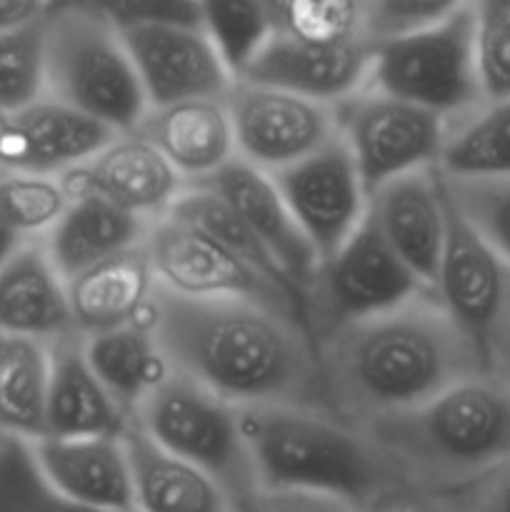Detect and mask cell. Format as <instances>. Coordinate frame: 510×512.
Instances as JSON below:
<instances>
[{
  "mask_svg": "<svg viewBox=\"0 0 510 512\" xmlns=\"http://www.w3.org/2000/svg\"><path fill=\"white\" fill-rule=\"evenodd\" d=\"M148 320L173 373L233 408L330 413L303 320L250 300H193L163 288Z\"/></svg>",
  "mask_w": 510,
  "mask_h": 512,
  "instance_id": "1",
  "label": "cell"
},
{
  "mask_svg": "<svg viewBox=\"0 0 510 512\" xmlns=\"http://www.w3.org/2000/svg\"><path fill=\"white\" fill-rule=\"evenodd\" d=\"M318 350L325 405L353 428L428 403L485 373L470 340L433 293L348 325Z\"/></svg>",
  "mask_w": 510,
  "mask_h": 512,
  "instance_id": "2",
  "label": "cell"
},
{
  "mask_svg": "<svg viewBox=\"0 0 510 512\" xmlns=\"http://www.w3.org/2000/svg\"><path fill=\"white\" fill-rule=\"evenodd\" d=\"M358 430L395 485L448 498L510 463V385L490 373L470 375Z\"/></svg>",
  "mask_w": 510,
  "mask_h": 512,
  "instance_id": "3",
  "label": "cell"
},
{
  "mask_svg": "<svg viewBox=\"0 0 510 512\" xmlns=\"http://www.w3.org/2000/svg\"><path fill=\"white\" fill-rule=\"evenodd\" d=\"M260 488L338 495L365 508L395 480L345 420L310 408L238 410Z\"/></svg>",
  "mask_w": 510,
  "mask_h": 512,
  "instance_id": "4",
  "label": "cell"
},
{
  "mask_svg": "<svg viewBox=\"0 0 510 512\" xmlns=\"http://www.w3.org/2000/svg\"><path fill=\"white\" fill-rule=\"evenodd\" d=\"M45 95L115 135L135 133L148 100L118 25L100 3H53L45 23Z\"/></svg>",
  "mask_w": 510,
  "mask_h": 512,
  "instance_id": "5",
  "label": "cell"
},
{
  "mask_svg": "<svg viewBox=\"0 0 510 512\" xmlns=\"http://www.w3.org/2000/svg\"><path fill=\"white\" fill-rule=\"evenodd\" d=\"M368 88L455 120L483 103L475 68L473 3H455L440 20L373 50Z\"/></svg>",
  "mask_w": 510,
  "mask_h": 512,
  "instance_id": "6",
  "label": "cell"
},
{
  "mask_svg": "<svg viewBox=\"0 0 510 512\" xmlns=\"http://www.w3.org/2000/svg\"><path fill=\"white\" fill-rule=\"evenodd\" d=\"M160 448L188 460L215 480L235 508L260 490L238 408L173 373L133 418Z\"/></svg>",
  "mask_w": 510,
  "mask_h": 512,
  "instance_id": "7",
  "label": "cell"
},
{
  "mask_svg": "<svg viewBox=\"0 0 510 512\" xmlns=\"http://www.w3.org/2000/svg\"><path fill=\"white\" fill-rule=\"evenodd\" d=\"M428 293L385 245L370 218L330 258L320 260L303 295V323L313 343Z\"/></svg>",
  "mask_w": 510,
  "mask_h": 512,
  "instance_id": "8",
  "label": "cell"
},
{
  "mask_svg": "<svg viewBox=\"0 0 510 512\" xmlns=\"http://www.w3.org/2000/svg\"><path fill=\"white\" fill-rule=\"evenodd\" d=\"M338 135L365 190L375 193L403 175L438 165L448 120L365 85L335 105Z\"/></svg>",
  "mask_w": 510,
  "mask_h": 512,
  "instance_id": "9",
  "label": "cell"
},
{
  "mask_svg": "<svg viewBox=\"0 0 510 512\" xmlns=\"http://www.w3.org/2000/svg\"><path fill=\"white\" fill-rule=\"evenodd\" d=\"M145 250L158 288L168 293L193 300H250L303 320L298 295L260 278L248 265L180 220L168 215L155 220L145 238Z\"/></svg>",
  "mask_w": 510,
  "mask_h": 512,
  "instance_id": "10",
  "label": "cell"
},
{
  "mask_svg": "<svg viewBox=\"0 0 510 512\" xmlns=\"http://www.w3.org/2000/svg\"><path fill=\"white\" fill-rule=\"evenodd\" d=\"M225 105L233 123L238 160L268 175L310 158L338 138L335 105L288 90L238 80Z\"/></svg>",
  "mask_w": 510,
  "mask_h": 512,
  "instance_id": "11",
  "label": "cell"
},
{
  "mask_svg": "<svg viewBox=\"0 0 510 512\" xmlns=\"http://www.w3.org/2000/svg\"><path fill=\"white\" fill-rule=\"evenodd\" d=\"M445 190V188H443ZM445 245L440 255L435 298L470 340L488 373L490 348L510 298V268L470 228L445 195Z\"/></svg>",
  "mask_w": 510,
  "mask_h": 512,
  "instance_id": "12",
  "label": "cell"
},
{
  "mask_svg": "<svg viewBox=\"0 0 510 512\" xmlns=\"http://www.w3.org/2000/svg\"><path fill=\"white\" fill-rule=\"evenodd\" d=\"M270 178L320 260L353 238L368 218L370 195L340 135Z\"/></svg>",
  "mask_w": 510,
  "mask_h": 512,
  "instance_id": "13",
  "label": "cell"
},
{
  "mask_svg": "<svg viewBox=\"0 0 510 512\" xmlns=\"http://www.w3.org/2000/svg\"><path fill=\"white\" fill-rule=\"evenodd\" d=\"M118 30L148 110L188 100L228 98L235 80L203 25L133 23L118 25Z\"/></svg>",
  "mask_w": 510,
  "mask_h": 512,
  "instance_id": "14",
  "label": "cell"
},
{
  "mask_svg": "<svg viewBox=\"0 0 510 512\" xmlns=\"http://www.w3.org/2000/svg\"><path fill=\"white\" fill-rule=\"evenodd\" d=\"M370 38L323 43L270 33L240 80L288 90L325 105H340L365 88L373 65Z\"/></svg>",
  "mask_w": 510,
  "mask_h": 512,
  "instance_id": "15",
  "label": "cell"
},
{
  "mask_svg": "<svg viewBox=\"0 0 510 512\" xmlns=\"http://www.w3.org/2000/svg\"><path fill=\"white\" fill-rule=\"evenodd\" d=\"M368 218L420 288L433 293L448 225L438 170L403 175L370 193Z\"/></svg>",
  "mask_w": 510,
  "mask_h": 512,
  "instance_id": "16",
  "label": "cell"
},
{
  "mask_svg": "<svg viewBox=\"0 0 510 512\" xmlns=\"http://www.w3.org/2000/svg\"><path fill=\"white\" fill-rule=\"evenodd\" d=\"M68 195H95L138 218H165L185 183L140 135H115L88 163L60 178Z\"/></svg>",
  "mask_w": 510,
  "mask_h": 512,
  "instance_id": "17",
  "label": "cell"
},
{
  "mask_svg": "<svg viewBox=\"0 0 510 512\" xmlns=\"http://www.w3.org/2000/svg\"><path fill=\"white\" fill-rule=\"evenodd\" d=\"M115 138L88 115L48 98L8 115L0 135V170L63 178Z\"/></svg>",
  "mask_w": 510,
  "mask_h": 512,
  "instance_id": "18",
  "label": "cell"
},
{
  "mask_svg": "<svg viewBox=\"0 0 510 512\" xmlns=\"http://www.w3.org/2000/svg\"><path fill=\"white\" fill-rule=\"evenodd\" d=\"M198 185L223 198L238 213V218L263 243V248L268 250L303 303V295L318 270L320 258L300 233L273 178L235 158L233 163Z\"/></svg>",
  "mask_w": 510,
  "mask_h": 512,
  "instance_id": "19",
  "label": "cell"
},
{
  "mask_svg": "<svg viewBox=\"0 0 510 512\" xmlns=\"http://www.w3.org/2000/svg\"><path fill=\"white\" fill-rule=\"evenodd\" d=\"M135 135L153 145L185 185H198L238 158L225 98L150 108Z\"/></svg>",
  "mask_w": 510,
  "mask_h": 512,
  "instance_id": "20",
  "label": "cell"
},
{
  "mask_svg": "<svg viewBox=\"0 0 510 512\" xmlns=\"http://www.w3.org/2000/svg\"><path fill=\"white\" fill-rule=\"evenodd\" d=\"M40 475L65 498L108 512H135L123 438H43L28 443Z\"/></svg>",
  "mask_w": 510,
  "mask_h": 512,
  "instance_id": "21",
  "label": "cell"
},
{
  "mask_svg": "<svg viewBox=\"0 0 510 512\" xmlns=\"http://www.w3.org/2000/svg\"><path fill=\"white\" fill-rule=\"evenodd\" d=\"M73 330L68 283L43 240H28L0 265V335L53 343Z\"/></svg>",
  "mask_w": 510,
  "mask_h": 512,
  "instance_id": "22",
  "label": "cell"
},
{
  "mask_svg": "<svg viewBox=\"0 0 510 512\" xmlns=\"http://www.w3.org/2000/svg\"><path fill=\"white\" fill-rule=\"evenodd\" d=\"M155 290L158 280L145 243L95 265L88 273L68 280L75 333L93 338L148 323Z\"/></svg>",
  "mask_w": 510,
  "mask_h": 512,
  "instance_id": "23",
  "label": "cell"
},
{
  "mask_svg": "<svg viewBox=\"0 0 510 512\" xmlns=\"http://www.w3.org/2000/svg\"><path fill=\"white\" fill-rule=\"evenodd\" d=\"M128 425L90 368L83 335L53 340L45 438H123Z\"/></svg>",
  "mask_w": 510,
  "mask_h": 512,
  "instance_id": "24",
  "label": "cell"
},
{
  "mask_svg": "<svg viewBox=\"0 0 510 512\" xmlns=\"http://www.w3.org/2000/svg\"><path fill=\"white\" fill-rule=\"evenodd\" d=\"M150 220L130 215L95 195H73L58 223L43 235V245L65 283L95 265L145 243Z\"/></svg>",
  "mask_w": 510,
  "mask_h": 512,
  "instance_id": "25",
  "label": "cell"
},
{
  "mask_svg": "<svg viewBox=\"0 0 510 512\" xmlns=\"http://www.w3.org/2000/svg\"><path fill=\"white\" fill-rule=\"evenodd\" d=\"M135 512H238L230 495L188 460L160 448L143 428L123 435Z\"/></svg>",
  "mask_w": 510,
  "mask_h": 512,
  "instance_id": "26",
  "label": "cell"
},
{
  "mask_svg": "<svg viewBox=\"0 0 510 512\" xmlns=\"http://www.w3.org/2000/svg\"><path fill=\"white\" fill-rule=\"evenodd\" d=\"M85 355L100 385L130 423L145 400L173 375L150 320L85 338Z\"/></svg>",
  "mask_w": 510,
  "mask_h": 512,
  "instance_id": "27",
  "label": "cell"
},
{
  "mask_svg": "<svg viewBox=\"0 0 510 512\" xmlns=\"http://www.w3.org/2000/svg\"><path fill=\"white\" fill-rule=\"evenodd\" d=\"M50 343L0 335V433L20 443L45 438Z\"/></svg>",
  "mask_w": 510,
  "mask_h": 512,
  "instance_id": "28",
  "label": "cell"
},
{
  "mask_svg": "<svg viewBox=\"0 0 510 512\" xmlns=\"http://www.w3.org/2000/svg\"><path fill=\"white\" fill-rule=\"evenodd\" d=\"M435 170L450 180L510 178V100L450 120Z\"/></svg>",
  "mask_w": 510,
  "mask_h": 512,
  "instance_id": "29",
  "label": "cell"
},
{
  "mask_svg": "<svg viewBox=\"0 0 510 512\" xmlns=\"http://www.w3.org/2000/svg\"><path fill=\"white\" fill-rule=\"evenodd\" d=\"M168 218H175L180 220V223L190 225L193 230L203 233L205 238L213 240L215 245H220L225 253L233 255L235 260L248 265V268L253 270V273H258L260 278L270 280V283L280 285V288L298 295L290 288V283L285 280V275L280 273V268L275 265V260L270 258L268 250L263 248V243L255 238L253 230L238 218V213H235L223 198H218V195L210 193V190L200 188V185H185L183 193L175 198L173 208L168 210Z\"/></svg>",
  "mask_w": 510,
  "mask_h": 512,
  "instance_id": "30",
  "label": "cell"
},
{
  "mask_svg": "<svg viewBox=\"0 0 510 512\" xmlns=\"http://www.w3.org/2000/svg\"><path fill=\"white\" fill-rule=\"evenodd\" d=\"M203 28L220 60L238 83L248 65L273 33L268 3L258 0H215L203 3Z\"/></svg>",
  "mask_w": 510,
  "mask_h": 512,
  "instance_id": "31",
  "label": "cell"
},
{
  "mask_svg": "<svg viewBox=\"0 0 510 512\" xmlns=\"http://www.w3.org/2000/svg\"><path fill=\"white\" fill-rule=\"evenodd\" d=\"M48 13L35 20L33 25L0 35V110L3 113H20L45 98V23H48Z\"/></svg>",
  "mask_w": 510,
  "mask_h": 512,
  "instance_id": "32",
  "label": "cell"
},
{
  "mask_svg": "<svg viewBox=\"0 0 510 512\" xmlns=\"http://www.w3.org/2000/svg\"><path fill=\"white\" fill-rule=\"evenodd\" d=\"M275 33L300 40H345L370 38L365 28V0H275L268 3Z\"/></svg>",
  "mask_w": 510,
  "mask_h": 512,
  "instance_id": "33",
  "label": "cell"
},
{
  "mask_svg": "<svg viewBox=\"0 0 510 512\" xmlns=\"http://www.w3.org/2000/svg\"><path fill=\"white\" fill-rule=\"evenodd\" d=\"M440 180L450 205L510 268V178Z\"/></svg>",
  "mask_w": 510,
  "mask_h": 512,
  "instance_id": "34",
  "label": "cell"
},
{
  "mask_svg": "<svg viewBox=\"0 0 510 512\" xmlns=\"http://www.w3.org/2000/svg\"><path fill=\"white\" fill-rule=\"evenodd\" d=\"M473 45L483 103L510 100V0L473 3Z\"/></svg>",
  "mask_w": 510,
  "mask_h": 512,
  "instance_id": "35",
  "label": "cell"
},
{
  "mask_svg": "<svg viewBox=\"0 0 510 512\" xmlns=\"http://www.w3.org/2000/svg\"><path fill=\"white\" fill-rule=\"evenodd\" d=\"M0 512H108L65 498L40 475L28 443L10 440L0 465Z\"/></svg>",
  "mask_w": 510,
  "mask_h": 512,
  "instance_id": "36",
  "label": "cell"
},
{
  "mask_svg": "<svg viewBox=\"0 0 510 512\" xmlns=\"http://www.w3.org/2000/svg\"><path fill=\"white\" fill-rule=\"evenodd\" d=\"M0 200L25 240L43 238L63 210L68 208L70 195L60 178H38V175H20L0 170Z\"/></svg>",
  "mask_w": 510,
  "mask_h": 512,
  "instance_id": "37",
  "label": "cell"
},
{
  "mask_svg": "<svg viewBox=\"0 0 510 512\" xmlns=\"http://www.w3.org/2000/svg\"><path fill=\"white\" fill-rule=\"evenodd\" d=\"M453 5L455 0H365V28L378 45L428 28Z\"/></svg>",
  "mask_w": 510,
  "mask_h": 512,
  "instance_id": "38",
  "label": "cell"
},
{
  "mask_svg": "<svg viewBox=\"0 0 510 512\" xmlns=\"http://www.w3.org/2000/svg\"><path fill=\"white\" fill-rule=\"evenodd\" d=\"M238 512H360V508L338 495L260 488Z\"/></svg>",
  "mask_w": 510,
  "mask_h": 512,
  "instance_id": "39",
  "label": "cell"
},
{
  "mask_svg": "<svg viewBox=\"0 0 510 512\" xmlns=\"http://www.w3.org/2000/svg\"><path fill=\"white\" fill-rule=\"evenodd\" d=\"M435 503L443 512H510V463L480 483L448 498H438Z\"/></svg>",
  "mask_w": 510,
  "mask_h": 512,
  "instance_id": "40",
  "label": "cell"
},
{
  "mask_svg": "<svg viewBox=\"0 0 510 512\" xmlns=\"http://www.w3.org/2000/svg\"><path fill=\"white\" fill-rule=\"evenodd\" d=\"M360 512H443L440 505L435 503L433 498H425V495L415 493V490L408 488H395L385 490L380 493L378 498L370 500L365 508H360Z\"/></svg>",
  "mask_w": 510,
  "mask_h": 512,
  "instance_id": "41",
  "label": "cell"
},
{
  "mask_svg": "<svg viewBox=\"0 0 510 512\" xmlns=\"http://www.w3.org/2000/svg\"><path fill=\"white\" fill-rule=\"evenodd\" d=\"M53 3H33V0H0V35L33 25L43 18Z\"/></svg>",
  "mask_w": 510,
  "mask_h": 512,
  "instance_id": "42",
  "label": "cell"
},
{
  "mask_svg": "<svg viewBox=\"0 0 510 512\" xmlns=\"http://www.w3.org/2000/svg\"><path fill=\"white\" fill-rule=\"evenodd\" d=\"M488 373L510 385V298L508 305H505L503 318H500L498 333L493 338V348H490Z\"/></svg>",
  "mask_w": 510,
  "mask_h": 512,
  "instance_id": "43",
  "label": "cell"
},
{
  "mask_svg": "<svg viewBox=\"0 0 510 512\" xmlns=\"http://www.w3.org/2000/svg\"><path fill=\"white\" fill-rule=\"evenodd\" d=\"M23 243H28V240H25L23 235L15 230V225L10 223L8 213H5L3 208V200H0V265H3L5 260L10 258V253H15Z\"/></svg>",
  "mask_w": 510,
  "mask_h": 512,
  "instance_id": "44",
  "label": "cell"
},
{
  "mask_svg": "<svg viewBox=\"0 0 510 512\" xmlns=\"http://www.w3.org/2000/svg\"><path fill=\"white\" fill-rule=\"evenodd\" d=\"M8 445H10V438H5V435L0 433V465H3L5 453H8Z\"/></svg>",
  "mask_w": 510,
  "mask_h": 512,
  "instance_id": "45",
  "label": "cell"
},
{
  "mask_svg": "<svg viewBox=\"0 0 510 512\" xmlns=\"http://www.w3.org/2000/svg\"><path fill=\"white\" fill-rule=\"evenodd\" d=\"M5 120H8V113H3V110H0V135H3V128H5Z\"/></svg>",
  "mask_w": 510,
  "mask_h": 512,
  "instance_id": "46",
  "label": "cell"
}]
</instances>
